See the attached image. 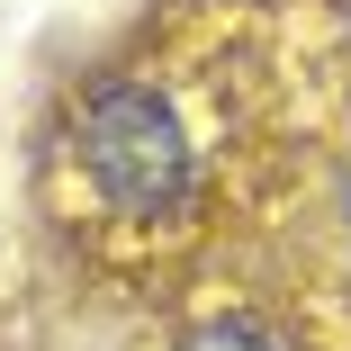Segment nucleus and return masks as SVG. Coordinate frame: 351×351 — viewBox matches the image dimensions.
<instances>
[{"label":"nucleus","mask_w":351,"mask_h":351,"mask_svg":"<svg viewBox=\"0 0 351 351\" xmlns=\"http://www.w3.org/2000/svg\"><path fill=\"white\" fill-rule=\"evenodd\" d=\"M180 351H298L289 333H279L270 315H252V306H234V315H207Z\"/></svg>","instance_id":"f257e3e1"}]
</instances>
